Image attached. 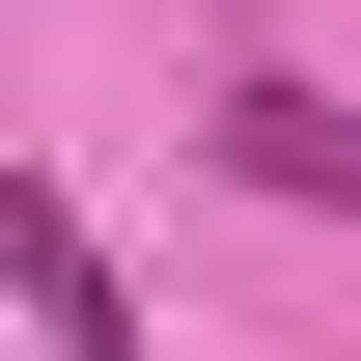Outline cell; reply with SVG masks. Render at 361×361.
I'll return each instance as SVG.
<instances>
[{"instance_id":"6da1fadb","label":"cell","mask_w":361,"mask_h":361,"mask_svg":"<svg viewBox=\"0 0 361 361\" xmlns=\"http://www.w3.org/2000/svg\"><path fill=\"white\" fill-rule=\"evenodd\" d=\"M0 306H28L56 361H139V278L84 250V195H56V167H0Z\"/></svg>"},{"instance_id":"7a4b0ae2","label":"cell","mask_w":361,"mask_h":361,"mask_svg":"<svg viewBox=\"0 0 361 361\" xmlns=\"http://www.w3.org/2000/svg\"><path fill=\"white\" fill-rule=\"evenodd\" d=\"M223 167L306 195V223H361V111H334V84H223Z\"/></svg>"}]
</instances>
